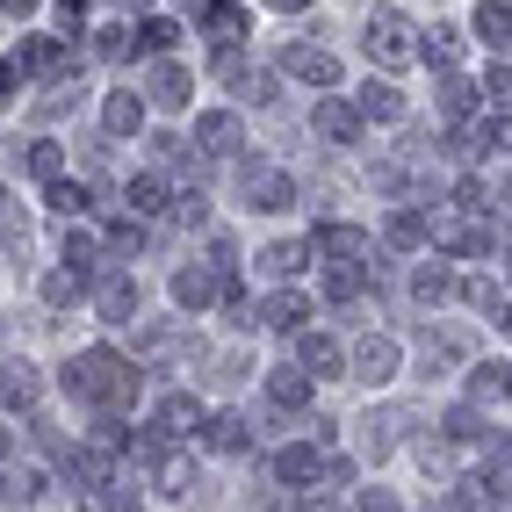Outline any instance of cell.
<instances>
[{"label": "cell", "mask_w": 512, "mask_h": 512, "mask_svg": "<svg viewBox=\"0 0 512 512\" xmlns=\"http://www.w3.org/2000/svg\"><path fill=\"white\" fill-rule=\"evenodd\" d=\"M152 433H159V440H188V433H202V404H195V390H166V397L152 404Z\"/></svg>", "instance_id": "16"}, {"label": "cell", "mask_w": 512, "mask_h": 512, "mask_svg": "<svg viewBox=\"0 0 512 512\" xmlns=\"http://www.w3.org/2000/svg\"><path fill=\"white\" fill-rule=\"evenodd\" d=\"M145 116H152L145 87H109V94H101V138H109V145H138Z\"/></svg>", "instance_id": "6"}, {"label": "cell", "mask_w": 512, "mask_h": 512, "mask_svg": "<svg viewBox=\"0 0 512 512\" xmlns=\"http://www.w3.org/2000/svg\"><path fill=\"white\" fill-rule=\"evenodd\" d=\"M44 210H51V217H87V210H94V188H87V181H65V174H58V181L44 188Z\"/></svg>", "instance_id": "26"}, {"label": "cell", "mask_w": 512, "mask_h": 512, "mask_svg": "<svg viewBox=\"0 0 512 512\" xmlns=\"http://www.w3.org/2000/svg\"><path fill=\"white\" fill-rule=\"evenodd\" d=\"M51 8H58V22H51V29H65V37H80V22H87V8H94V0H51Z\"/></svg>", "instance_id": "27"}, {"label": "cell", "mask_w": 512, "mask_h": 512, "mask_svg": "<svg viewBox=\"0 0 512 512\" xmlns=\"http://www.w3.org/2000/svg\"><path fill=\"white\" fill-rule=\"evenodd\" d=\"M195 22H202V44H246L253 8H246V0H210V8H202Z\"/></svg>", "instance_id": "17"}, {"label": "cell", "mask_w": 512, "mask_h": 512, "mask_svg": "<svg viewBox=\"0 0 512 512\" xmlns=\"http://www.w3.org/2000/svg\"><path fill=\"white\" fill-rule=\"evenodd\" d=\"M491 325H498V332L512 339V303H498V318H491Z\"/></svg>", "instance_id": "33"}, {"label": "cell", "mask_w": 512, "mask_h": 512, "mask_svg": "<svg viewBox=\"0 0 512 512\" xmlns=\"http://www.w3.org/2000/svg\"><path fill=\"white\" fill-rule=\"evenodd\" d=\"M267 404L275 412H311V397H318V375H303V368H267Z\"/></svg>", "instance_id": "19"}, {"label": "cell", "mask_w": 512, "mask_h": 512, "mask_svg": "<svg viewBox=\"0 0 512 512\" xmlns=\"http://www.w3.org/2000/svg\"><path fill=\"white\" fill-rule=\"evenodd\" d=\"M44 404V368L37 361H0V412H37Z\"/></svg>", "instance_id": "14"}, {"label": "cell", "mask_w": 512, "mask_h": 512, "mask_svg": "<svg viewBox=\"0 0 512 512\" xmlns=\"http://www.w3.org/2000/svg\"><path fill=\"white\" fill-rule=\"evenodd\" d=\"M15 80H22V65H15V58H0V109L15 101Z\"/></svg>", "instance_id": "29"}, {"label": "cell", "mask_w": 512, "mask_h": 512, "mask_svg": "<svg viewBox=\"0 0 512 512\" xmlns=\"http://www.w3.org/2000/svg\"><path fill=\"white\" fill-rule=\"evenodd\" d=\"M123 210L166 217V210H174V188H166V174H130V181H123Z\"/></svg>", "instance_id": "23"}, {"label": "cell", "mask_w": 512, "mask_h": 512, "mask_svg": "<svg viewBox=\"0 0 512 512\" xmlns=\"http://www.w3.org/2000/svg\"><path fill=\"white\" fill-rule=\"evenodd\" d=\"M101 512H145V505H138L130 484H109V491H101Z\"/></svg>", "instance_id": "28"}, {"label": "cell", "mask_w": 512, "mask_h": 512, "mask_svg": "<svg viewBox=\"0 0 512 512\" xmlns=\"http://www.w3.org/2000/svg\"><path fill=\"white\" fill-rule=\"evenodd\" d=\"M469 51H476L469 22H426V29H419V58L433 65V73H462Z\"/></svg>", "instance_id": "9"}, {"label": "cell", "mask_w": 512, "mask_h": 512, "mask_svg": "<svg viewBox=\"0 0 512 512\" xmlns=\"http://www.w3.org/2000/svg\"><path fill=\"white\" fill-rule=\"evenodd\" d=\"M361 58L375 65V73H404V65H419V22L404 15V8H368Z\"/></svg>", "instance_id": "1"}, {"label": "cell", "mask_w": 512, "mask_h": 512, "mask_svg": "<svg viewBox=\"0 0 512 512\" xmlns=\"http://www.w3.org/2000/svg\"><path fill=\"white\" fill-rule=\"evenodd\" d=\"M347 347H339L332 332H296V368L303 375H318V383H339V375H347Z\"/></svg>", "instance_id": "12"}, {"label": "cell", "mask_w": 512, "mask_h": 512, "mask_svg": "<svg viewBox=\"0 0 512 512\" xmlns=\"http://www.w3.org/2000/svg\"><path fill=\"white\" fill-rule=\"evenodd\" d=\"M476 94H484V116H512V58H491Z\"/></svg>", "instance_id": "25"}, {"label": "cell", "mask_w": 512, "mask_h": 512, "mask_svg": "<svg viewBox=\"0 0 512 512\" xmlns=\"http://www.w3.org/2000/svg\"><path fill=\"white\" fill-rule=\"evenodd\" d=\"M303 318H318L311 289H296V282H275V296L260 303V325H267V332H303Z\"/></svg>", "instance_id": "15"}, {"label": "cell", "mask_w": 512, "mask_h": 512, "mask_svg": "<svg viewBox=\"0 0 512 512\" xmlns=\"http://www.w3.org/2000/svg\"><path fill=\"white\" fill-rule=\"evenodd\" d=\"M361 512H397V498L390 491H361Z\"/></svg>", "instance_id": "31"}, {"label": "cell", "mask_w": 512, "mask_h": 512, "mask_svg": "<svg viewBox=\"0 0 512 512\" xmlns=\"http://www.w3.org/2000/svg\"><path fill=\"white\" fill-rule=\"evenodd\" d=\"M188 145L224 166V159H238V145H246V123H238V109H195V138Z\"/></svg>", "instance_id": "10"}, {"label": "cell", "mask_w": 512, "mask_h": 512, "mask_svg": "<svg viewBox=\"0 0 512 512\" xmlns=\"http://www.w3.org/2000/svg\"><path fill=\"white\" fill-rule=\"evenodd\" d=\"M87 303H94V318H101V325H138V311H145V282L116 260V267H101V275H94Z\"/></svg>", "instance_id": "2"}, {"label": "cell", "mask_w": 512, "mask_h": 512, "mask_svg": "<svg viewBox=\"0 0 512 512\" xmlns=\"http://www.w3.org/2000/svg\"><path fill=\"white\" fill-rule=\"evenodd\" d=\"M166 296H174L181 318H210L217 303H224V267H217V260H188V267H174Z\"/></svg>", "instance_id": "3"}, {"label": "cell", "mask_w": 512, "mask_h": 512, "mask_svg": "<svg viewBox=\"0 0 512 512\" xmlns=\"http://www.w3.org/2000/svg\"><path fill=\"white\" fill-rule=\"evenodd\" d=\"M347 354H354V361H347V368H354V383H368V390L397 383V368H404V347H397L390 332H368L361 347H347Z\"/></svg>", "instance_id": "8"}, {"label": "cell", "mask_w": 512, "mask_h": 512, "mask_svg": "<svg viewBox=\"0 0 512 512\" xmlns=\"http://www.w3.org/2000/svg\"><path fill=\"white\" fill-rule=\"evenodd\" d=\"M455 289H462V282H455V267H448V260H440V253L412 267V296L426 303V311H440V303H455Z\"/></svg>", "instance_id": "22"}, {"label": "cell", "mask_w": 512, "mask_h": 512, "mask_svg": "<svg viewBox=\"0 0 512 512\" xmlns=\"http://www.w3.org/2000/svg\"><path fill=\"white\" fill-rule=\"evenodd\" d=\"M267 469H275V484H282V491H311V484H318V469H325V448H318V440H289V448L267 455Z\"/></svg>", "instance_id": "11"}, {"label": "cell", "mask_w": 512, "mask_h": 512, "mask_svg": "<svg viewBox=\"0 0 512 512\" xmlns=\"http://www.w3.org/2000/svg\"><path fill=\"white\" fill-rule=\"evenodd\" d=\"M195 440H202L210 455H246V448H253V419H246V412H210Z\"/></svg>", "instance_id": "18"}, {"label": "cell", "mask_w": 512, "mask_h": 512, "mask_svg": "<svg viewBox=\"0 0 512 512\" xmlns=\"http://www.w3.org/2000/svg\"><path fill=\"white\" fill-rule=\"evenodd\" d=\"M15 462V433H8V419H0V469Z\"/></svg>", "instance_id": "32"}, {"label": "cell", "mask_w": 512, "mask_h": 512, "mask_svg": "<svg viewBox=\"0 0 512 512\" xmlns=\"http://www.w3.org/2000/svg\"><path fill=\"white\" fill-rule=\"evenodd\" d=\"M311 138L332 145V152H347V145L368 138V116L354 109V94H318L311 101Z\"/></svg>", "instance_id": "4"}, {"label": "cell", "mask_w": 512, "mask_h": 512, "mask_svg": "<svg viewBox=\"0 0 512 512\" xmlns=\"http://www.w3.org/2000/svg\"><path fill=\"white\" fill-rule=\"evenodd\" d=\"M303 267H318V253H311V238H275V246L260 253V275H267V282H296Z\"/></svg>", "instance_id": "21"}, {"label": "cell", "mask_w": 512, "mask_h": 512, "mask_svg": "<svg viewBox=\"0 0 512 512\" xmlns=\"http://www.w3.org/2000/svg\"><path fill=\"white\" fill-rule=\"evenodd\" d=\"M109 8H116V15H130V22H138V15H152V8H159V0H109Z\"/></svg>", "instance_id": "30"}, {"label": "cell", "mask_w": 512, "mask_h": 512, "mask_svg": "<svg viewBox=\"0 0 512 512\" xmlns=\"http://www.w3.org/2000/svg\"><path fill=\"white\" fill-rule=\"evenodd\" d=\"M354 109H361L368 123H404V109H412V101L390 87V73H375V80H361V87H354Z\"/></svg>", "instance_id": "20"}, {"label": "cell", "mask_w": 512, "mask_h": 512, "mask_svg": "<svg viewBox=\"0 0 512 512\" xmlns=\"http://www.w3.org/2000/svg\"><path fill=\"white\" fill-rule=\"evenodd\" d=\"M275 73L289 87H311V94H339V58L325 44H282L275 51Z\"/></svg>", "instance_id": "5"}, {"label": "cell", "mask_w": 512, "mask_h": 512, "mask_svg": "<svg viewBox=\"0 0 512 512\" xmlns=\"http://www.w3.org/2000/svg\"><path fill=\"white\" fill-rule=\"evenodd\" d=\"M469 37H476V51L512 58V0H476L469 8Z\"/></svg>", "instance_id": "13"}, {"label": "cell", "mask_w": 512, "mask_h": 512, "mask_svg": "<svg viewBox=\"0 0 512 512\" xmlns=\"http://www.w3.org/2000/svg\"><path fill=\"white\" fill-rule=\"evenodd\" d=\"M145 101L166 109V116H181L188 101H195V73H188L181 58H145Z\"/></svg>", "instance_id": "7"}, {"label": "cell", "mask_w": 512, "mask_h": 512, "mask_svg": "<svg viewBox=\"0 0 512 512\" xmlns=\"http://www.w3.org/2000/svg\"><path fill=\"white\" fill-rule=\"evenodd\" d=\"M22 174L51 188V181L65 174V145H58V138H29V145H22Z\"/></svg>", "instance_id": "24"}]
</instances>
